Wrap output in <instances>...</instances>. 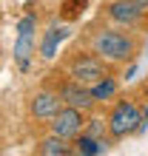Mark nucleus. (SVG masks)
I'll list each match as a JSON object with an SVG mask.
<instances>
[{
  "instance_id": "nucleus-1",
  "label": "nucleus",
  "mask_w": 148,
  "mask_h": 156,
  "mask_svg": "<svg viewBox=\"0 0 148 156\" xmlns=\"http://www.w3.org/2000/svg\"><path fill=\"white\" fill-rule=\"evenodd\" d=\"M91 51L105 62H128L137 54V37L128 29H100L91 34Z\"/></svg>"
},
{
  "instance_id": "nucleus-2",
  "label": "nucleus",
  "mask_w": 148,
  "mask_h": 156,
  "mask_svg": "<svg viewBox=\"0 0 148 156\" xmlns=\"http://www.w3.org/2000/svg\"><path fill=\"white\" fill-rule=\"evenodd\" d=\"M142 128H145V114L140 111V105L134 99H120L111 108V114H108V136L114 142L125 139V136H134Z\"/></svg>"
},
{
  "instance_id": "nucleus-3",
  "label": "nucleus",
  "mask_w": 148,
  "mask_h": 156,
  "mask_svg": "<svg viewBox=\"0 0 148 156\" xmlns=\"http://www.w3.org/2000/svg\"><path fill=\"white\" fill-rule=\"evenodd\" d=\"M66 74L71 80L83 82V85H94L97 80H103L108 74V62L100 57V54H83V51H74V57L66 62Z\"/></svg>"
},
{
  "instance_id": "nucleus-4",
  "label": "nucleus",
  "mask_w": 148,
  "mask_h": 156,
  "mask_svg": "<svg viewBox=\"0 0 148 156\" xmlns=\"http://www.w3.org/2000/svg\"><path fill=\"white\" fill-rule=\"evenodd\" d=\"M86 122H88L86 111H80V108H74V105H63L60 111L49 119V131L63 136V139H68V142H74L86 131Z\"/></svg>"
},
{
  "instance_id": "nucleus-5",
  "label": "nucleus",
  "mask_w": 148,
  "mask_h": 156,
  "mask_svg": "<svg viewBox=\"0 0 148 156\" xmlns=\"http://www.w3.org/2000/svg\"><path fill=\"white\" fill-rule=\"evenodd\" d=\"M145 12L148 9L140 6L137 0H108L105 6V17L120 29H137L145 20Z\"/></svg>"
},
{
  "instance_id": "nucleus-6",
  "label": "nucleus",
  "mask_w": 148,
  "mask_h": 156,
  "mask_svg": "<svg viewBox=\"0 0 148 156\" xmlns=\"http://www.w3.org/2000/svg\"><path fill=\"white\" fill-rule=\"evenodd\" d=\"M57 94H60V99L66 105H74V108H80V111H86V114L97 105L94 94H91V85H83V82L71 80L68 74L57 82Z\"/></svg>"
},
{
  "instance_id": "nucleus-7",
  "label": "nucleus",
  "mask_w": 148,
  "mask_h": 156,
  "mask_svg": "<svg viewBox=\"0 0 148 156\" xmlns=\"http://www.w3.org/2000/svg\"><path fill=\"white\" fill-rule=\"evenodd\" d=\"M66 105L60 99V94H57V88L54 91H49V88H40V91H34L31 94V102H29V114L34 116V119H40V122H49V119L60 111V108Z\"/></svg>"
},
{
  "instance_id": "nucleus-8",
  "label": "nucleus",
  "mask_w": 148,
  "mask_h": 156,
  "mask_svg": "<svg viewBox=\"0 0 148 156\" xmlns=\"http://www.w3.org/2000/svg\"><path fill=\"white\" fill-rule=\"evenodd\" d=\"M37 40L34 37V31H20L17 34V40H14V48H12V57H14V66L23 71H29L31 68V57H34V51H37Z\"/></svg>"
},
{
  "instance_id": "nucleus-9",
  "label": "nucleus",
  "mask_w": 148,
  "mask_h": 156,
  "mask_svg": "<svg viewBox=\"0 0 148 156\" xmlns=\"http://www.w3.org/2000/svg\"><path fill=\"white\" fill-rule=\"evenodd\" d=\"M68 37V29L66 26H57V23H51L49 29L43 31V37L40 43H37V51H40V57L43 60H54L57 57V48H60V43Z\"/></svg>"
},
{
  "instance_id": "nucleus-10",
  "label": "nucleus",
  "mask_w": 148,
  "mask_h": 156,
  "mask_svg": "<svg viewBox=\"0 0 148 156\" xmlns=\"http://www.w3.org/2000/svg\"><path fill=\"white\" fill-rule=\"evenodd\" d=\"M34 153H40V156H71L74 153V142L63 139L57 133H49V136H43V139L34 145Z\"/></svg>"
},
{
  "instance_id": "nucleus-11",
  "label": "nucleus",
  "mask_w": 148,
  "mask_h": 156,
  "mask_svg": "<svg viewBox=\"0 0 148 156\" xmlns=\"http://www.w3.org/2000/svg\"><path fill=\"white\" fill-rule=\"evenodd\" d=\"M105 151H108V139H97V136H91L86 131L74 139V153H80V156H97Z\"/></svg>"
},
{
  "instance_id": "nucleus-12",
  "label": "nucleus",
  "mask_w": 148,
  "mask_h": 156,
  "mask_svg": "<svg viewBox=\"0 0 148 156\" xmlns=\"http://www.w3.org/2000/svg\"><path fill=\"white\" fill-rule=\"evenodd\" d=\"M117 91H120V82L111 77V74H105L103 80H97L94 85H91V94H94L97 102H108V99H114Z\"/></svg>"
},
{
  "instance_id": "nucleus-13",
  "label": "nucleus",
  "mask_w": 148,
  "mask_h": 156,
  "mask_svg": "<svg viewBox=\"0 0 148 156\" xmlns=\"http://www.w3.org/2000/svg\"><path fill=\"white\" fill-rule=\"evenodd\" d=\"M86 133H91V136H97V139H105V133H108V119L103 122V119H88L86 122Z\"/></svg>"
},
{
  "instance_id": "nucleus-14",
  "label": "nucleus",
  "mask_w": 148,
  "mask_h": 156,
  "mask_svg": "<svg viewBox=\"0 0 148 156\" xmlns=\"http://www.w3.org/2000/svg\"><path fill=\"white\" fill-rule=\"evenodd\" d=\"M20 31H37V17L34 14H26V17L17 20V34Z\"/></svg>"
},
{
  "instance_id": "nucleus-15",
  "label": "nucleus",
  "mask_w": 148,
  "mask_h": 156,
  "mask_svg": "<svg viewBox=\"0 0 148 156\" xmlns=\"http://www.w3.org/2000/svg\"><path fill=\"white\" fill-rule=\"evenodd\" d=\"M137 3H140V6H145V9H148V0H137Z\"/></svg>"
}]
</instances>
